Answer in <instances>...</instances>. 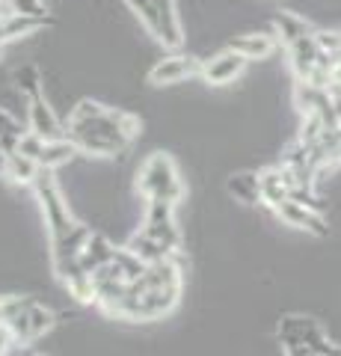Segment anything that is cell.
<instances>
[{
    "label": "cell",
    "instance_id": "1",
    "mask_svg": "<svg viewBox=\"0 0 341 356\" xmlns=\"http://www.w3.org/2000/svg\"><path fill=\"white\" fill-rule=\"evenodd\" d=\"M140 134V116L92 98H81L65 119V140H72L86 158H125Z\"/></svg>",
    "mask_w": 341,
    "mask_h": 356
},
{
    "label": "cell",
    "instance_id": "2",
    "mask_svg": "<svg viewBox=\"0 0 341 356\" xmlns=\"http://www.w3.org/2000/svg\"><path fill=\"white\" fill-rule=\"evenodd\" d=\"M184 294V255H172L167 261L146 264L140 280L128 285L113 321L151 324L172 315Z\"/></svg>",
    "mask_w": 341,
    "mask_h": 356
},
{
    "label": "cell",
    "instance_id": "3",
    "mask_svg": "<svg viewBox=\"0 0 341 356\" xmlns=\"http://www.w3.org/2000/svg\"><path fill=\"white\" fill-rule=\"evenodd\" d=\"M33 196L39 202V211H42V222H45V235H48V247H57V243L69 241L74 232H78L83 222L72 214V205L65 199L63 187L57 181L53 170H42L36 184L30 187Z\"/></svg>",
    "mask_w": 341,
    "mask_h": 356
},
{
    "label": "cell",
    "instance_id": "4",
    "mask_svg": "<svg viewBox=\"0 0 341 356\" xmlns=\"http://www.w3.org/2000/svg\"><path fill=\"white\" fill-rule=\"evenodd\" d=\"M134 191H137V196H142V202L178 205L187 193V187H184V178L178 172V163L172 161V154L151 152L149 158L140 163L137 178H134Z\"/></svg>",
    "mask_w": 341,
    "mask_h": 356
},
{
    "label": "cell",
    "instance_id": "5",
    "mask_svg": "<svg viewBox=\"0 0 341 356\" xmlns=\"http://www.w3.org/2000/svg\"><path fill=\"white\" fill-rule=\"evenodd\" d=\"M0 321L13 330L18 348H30L57 327V312L33 297H0Z\"/></svg>",
    "mask_w": 341,
    "mask_h": 356
},
{
    "label": "cell",
    "instance_id": "6",
    "mask_svg": "<svg viewBox=\"0 0 341 356\" xmlns=\"http://www.w3.org/2000/svg\"><path fill=\"white\" fill-rule=\"evenodd\" d=\"M276 336L285 356H341V344L329 341L324 327L309 315H285Z\"/></svg>",
    "mask_w": 341,
    "mask_h": 356
},
{
    "label": "cell",
    "instance_id": "7",
    "mask_svg": "<svg viewBox=\"0 0 341 356\" xmlns=\"http://www.w3.org/2000/svg\"><path fill=\"white\" fill-rule=\"evenodd\" d=\"M175 208L172 202H146L142 205V222L140 232H146L149 238H155L158 243H163L169 252H184V235L181 226L175 220Z\"/></svg>",
    "mask_w": 341,
    "mask_h": 356
},
{
    "label": "cell",
    "instance_id": "8",
    "mask_svg": "<svg viewBox=\"0 0 341 356\" xmlns=\"http://www.w3.org/2000/svg\"><path fill=\"white\" fill-rule=\"evenodd\" d=\"M247 65H249V60L244 57V54H238L235 48L226 44V48H219L217 54L202 60L199 81L208 83V86H228L247 72Z\"/></svg>",
    "mask_w": 341,
    "mask_h": 356
},
{
    "label": "cell",
    "instance_id": "9",
    "mask_svg": "<svg viewBox=\"0 0 341 356\" xmlns=\"http://www.w3.org/2000/svg\"><path fill=\"white\" fill-rule=\"evenodd\" d=\"M199 72H202L199 57H190V54H181V51H169L167 57H160L149 69V83L151 86H175V83L190 81V77H199Z\"/></svg>",
    "mask_w": 341,
    "mask_h": 356
},
{
    "label": "cell",
    "instance_id": "10",
    "mask_svg": "<svg viewBox=\"0 0 341 356\" xmlns=\"http://www.w3.org/2000/svg\"><path fill=\"white\" fill-rule=\"evenodd\" d=\"M273 214H276L285 226L309 232V235H315V238H329V222L321 217V211L300 202V199H285L282 205L273 208Z\"/></svg>",
    "mask_w": 341,
    "mask_h": 356
},
{
    "label": "cell",
    "instance_id": "11",
    "mask_svg": "<svg viewBox=\"0 0 341 356\" xmlns=\"http://www.w3.org/2000/svg\"><path fill=\"white\" fill-rule=\"evenodd\" d=\"M27 131L42 140H63L65 137V122L57 116V110L48 104L45 95L27 102Z\"/></svg>",
    "mask_w": 341,
    "mask_h": 356
},
{
    "label": "cell",
    "instance_id": "12",
    "mask_svg": "<svg viewBox=\"0 0 341 356\" xmlns=\"http://www.w3.org/2000/svg\"><path fill=\"white\" fill-rule=\"evenodd\" d=\"M158 15H160V44L167 51H181L184 48V27L175 0H155Z\"/></svg>",
    "mask_w": 341,
    "mask_h": 356
},
{
    "label": "cell",
    "instance_id": "13",
    "mask_svg": "<svg viewBox=\"0 0 341 356\" xmlns=\"http://www.w3.org/2000/svg\"><path fill=\"white\" fill-rule=\"evenodd\" d=\"M226 193L240 205H261V172L240 170L226 178Z\"/></svg>",
    "mask_w": 341,
    "mask_h": 356
},
{
    "label": "cell",
    "instance_id": "14",
    "mask_svg": "<svg viewBox=\"0 0 341 356\" xmlns=\"http://www.w3.org/2000/svg\"><path fill=\"white\" fill-rule=\"evenodd\" d=\"M116 252H119L116 243L110 241L104 232H95V229H92V235L86 238L83 250H81V264H83L90 273H95V270H101L104 264L113 261V259H116Z\"/></svg>",
    "mask_w": 341,
    "mask_h": 356
},
{
    "label": "cell",
    "instance_id": "15",
    "mask_svg": "<svg viewBox=\"0 0 341 356\" xmlns=\"http://www.w3.org/2000/svg\"><path fill=\"white\" fill-rule=\"evenodd\" d=\"M51 24V18H30V15H18V13H3L0 15V44L27 39L33 33L45 30Z\"/></svg>",
    "mask_w": 341,
    "mask_h": 356
},
{
    "label": "cell",
    "instance_id": "16",
    "mask_svg": "<svg viewBox=\"0 0 341 356\" xmlns=\"http://www.w3.org/2000/svg\"><path fill=\"white\" fill-rule=\"evenodd\" d=\"M228 48L244 54V57L252 63V60H267L270 54L279 48V39H276V33H244V36L228 42Z\"/></svg>",
    "mask_w": 341,
    "mask_h": 356
},
{
    "label": "cell",
    "instance_id": "17",
    "mask_svg": "<svg viewBox=\"0 0 341 356\" xmlns=\"http://www.w3.org/2000/svg\"><path fill=\"white\" fill-rule=\"evenodd\" d=\"M285 199H291V184L288 178H285L282 166H267V170H261V205L264 208H276L282 205Z\"/></svg>",
    "mask_w": 341,
    "mask_h": 356
},
{
    "label": "cell",
    "instance_id": "18",
    "mask_svg": "<svg viewBox=\"0 0 341 356\" xmlns=\"http://www.w3.org/2000/svg\"><path fill=\"white\" fill-rule=\"evenodd\" d=\"M42 172V166L27 158V154H21V152H13V154H6V163H3V178L9 184H15V187H33L36 184V178Z\"/></svg>",
    "mask_w": 341,
    "mask_h": 356
},
{
    "label": "cell",
    "instance_id": "19",
    "mask_svg": "<svg viewBox=\"0 0 341 356\" xmlns=\"http://www.w3.org/2000/svg\"><path fill=\"white\" fill-rule=\"evenodd\" d=\"M125 247L137 255V259L142 261V264H158V261H167V259H172V255H184V252H169L163 243H158L155 238H149L146 232H131V238L125 241Z\"/></svg>",
    "mask_w": 341,
    "mask_h": 356
},
{
    "label": "cell",
    "instance_id": "20",
    "mask_svg": "<svg viewBox=\"0 0 341 356\" xmlns=\"http://www.w3.org/2000/svg\"><path fill=\"white\" fill-rule=\"evenodd\" d=\"M78 146H74L72 140H45V146H42V152H39V158H36V163L42 166V170H53L57 172L60 166H65V163H72L74 158H78Z\"/></svg>",
    "mask_w": 341,
    "mask_h": 356
},
{
    "label": "cell",
    "instance_id": "21",
    "mask_svg": "<svg viewBox=\"0 0 341 356\" xmlns=\"http://www.w3.org/2000/svg\"><path fill=\"white\" fill-rule=\"evenodd\" d=\"M273 33H276V39H279L282 48H288L291 42L309 36V33H315V30H312L309 21L300 18V15H294V13H279L276 21H273Z\"/></svg>",
    "mask_w": 341,
    "mask_h": 356
},
{
    "label": "cell",
    "instance_id": "22",
    "mask_svg": "<svg viewBox=\"0 0 341 356\" xmlns=\"http://www.w3.org/2000/svg\"><path fill=\"white\" fill-rule=\"evenodd\" d=\"M13 81H15V89H18V95L24 98V102L45 95V81H42V72H39L36 63L18 65V69L13 72Z\"/></svg>",
    "mask_w": 341,
    "mask_h": 356
},
{
    "label": "cell",
    "instance_id": "23",
    "mask_svg": "<svg viewBox=\"0 0 341 356\" xmlns=\"http://www.w3.org/2000/svg\"><path fill=\"white\" fill-rule=\"evenodd\" d=\"M24 134H27V125H21V119L13 113V110L0 107V152L3 154L18 152V143Z\"/></svg>",
    "mask_w": 341,
    "mask_h": 356
},
{
    "label": "cell",
    "instance_id": "24",
    "mask_svg": "<svg viewBox=\"0 0 341 356\" xmlns=\"http://www.w3.org/2000/svg\"><path fill=\"white\" fill-rule=\"evenodd\" d=\"M122 3L134 13V18L140 21L142 27H146L151 36H155V42L160 39V15H158V6L155 0H122Z\"/></svg>",
    "mask_w": 341,
    "mask_h": 356
},
{
    "label": "cell",
    "instance_id": "25",
    "mask_svg": "<svg viewBox=\"0 0 341 356\" xmlns=\"http://www.w3.org/2000/svg\"><path fill=\"white\" fill-rule=\"evenodd\" d=\"M6 13L30 15V18H51L45 0H6Z\"/></svg>",
    "mask_w": 341,
    "mask_h": 356
},
{
    "label": "cell",
    "instance_id": "26",
    "mask_svg": "<svg viewBox=\"0 0 341 356\" xmlns=\"http://www.w3.org/2000/svg\"><path fill=\"white\" fill-rule=\"evenodd\" d=\"M13 348H18V344H15V336H13V330H9L3 321H0V356H6Z\"/></svg>",
    "mask_w": 341,
    "mask_h": 356
},
{
    "label": "cell",
    "instance_id": "27",
    "mask_svg": "<svg viewBox=\"0 0 341 356\" xmlns=\"http://www.w3.org/2000/svg\"><path fill=\"white\" fill-rule=\"evenodd\" d=\"M3 48H6V44H0V57H3Z\"/></svg>",
    "mask_w": 341,
    "mask_h": 356
}]
</instances>
